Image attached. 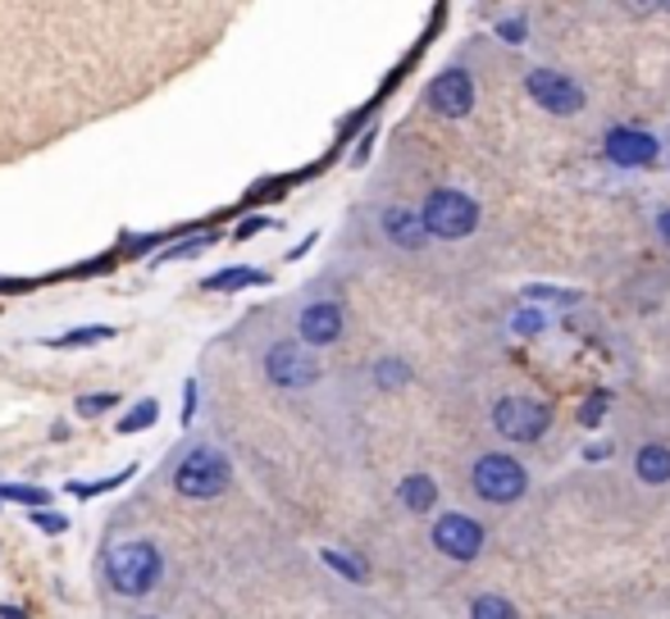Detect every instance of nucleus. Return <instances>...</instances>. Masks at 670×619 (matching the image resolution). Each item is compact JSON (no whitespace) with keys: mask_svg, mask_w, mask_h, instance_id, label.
<instances>
[{"mask_svg":"<svg viewBox=\"0 0 670 619\" xmlns=\"http://www.w3.org/2000/svg\"><path fill=\"white\" fill-rule=\"evenodd\" d=\"M101 578H105V588L115 592V597H151L160 588V578H165V552L156 547L151 537H128V542H115V547L105 552L101 560Z\"/></svg>","mask_w":670,"mask_h":619,"instance_id":"1","label":"nucleus"},{"mask_svg":"<svg viewBox=\"0 0 670 619\" xmlns=\"http://www.w3.org/2000/svg\"><path fill=\"white\" fill-rule=\"evenodd\" d=\"M233 483V460L223 455L214 442H197L192 451H182L174 464V487L188 501H214Z\"/></svg>","mask_w":670,"mask_h":619,"instance_id":"2","label":"nucleus"},{"mask_svg":"<svg viewBox=\"0 0 670 619\" xmlns=\"http://www.w3.org/2000/svg\"><path fill=\"white\" fill-rule=\"evenodd\" d=\"M420 223L429 238H442V242H457V238H470L479 228V206L457 187H438L425 197V210H420Z\"/></svg>","mask_w":670,"mask_h":619,"instance_id":"3","label":"nucleus"},{"mask_svg":"<svg viewBox=\"0 0 670 619\" xmlns=\"http://www.w3.org/2000/svg\"><path fill=\"white\" fill-rule=\"evenodd\" d=\"M470 483H474V492H479L483 501H489V506H511V501L525 496L530 474H525V464H520L515 455L489 451V455H479V460H474Z\"/></svg>","mask_w":670,"mask_h":619,"instance_id":"4","label":"nucleus"},{"mask_svg":"<svg viewBox=\"0 0 670 619\" xmlns=\"http://www.w3.org/2000/svg\"><path fill=\"white\" fill-rule=\"evenodd\" d=\"M260 369L283 392H302V387L320 382V360L306 352V342H274L265 360H260Z\"/></svg>","mask_w":670,"mask_h":619,"instance_id":"5","label":"nucleus"},{"mask_svg":"<svg viewBox=\"0 0 670 619\" xmlns=\"http://www.w3.org/2000/svg\"><path fill=\"white\" fill-rule=\"evenodd\" d=\"M493 423L511 442H538L552 429V406H543L534 397H506L493 406Z\"/></svg>","mask_w":670,"mask_h":619,"instance_id":"6","label":"nucleus"},{"mask_svg":"<svg viewBox=\"0 0 670 619\" xmlns=\"http://www.w3.org/2000/svg\"><path fill=\"white\" fill-rule=\"evenodd\" d=\"M525 92H530L534 105H543L547 114H579V109H584L579 83H570V77L556 73V69H530Z\"/></svg>","mask_w":670,"mask_h":619,"instance_id":"7","label":"nucleus"},{"mask_svg":"<svg viewBox=\"0 0 670 619\" xmlns=\"http://www.w3.org/2000/svg\"><path fill=\"white\" fill-rule=\"evenodd\" d=\"M433 547H438L447 560H474L479 547H483V528H479L470 515H461V511L438 515V520H433Z\"/></svg>","mask_w":670,"mask_h":619,"instance_id":"8","label":"nucleus"},{"mask_svg":"<svg viewBox=\"0 0 670 619\" xmlns=\"http://www.w3.org/2000/svg\"><path fill=\"white\" fill-rule=\"evenodd\" d=\"M429 109L442 114V119H461V114L474 109V77L465 69H442L429 83Z\"/></svg>","mask_w":670,"mask_h":619,"instance_id":"9","label":"nucleus"},{"mask_svg":"<svg viewBox=\"0 0 670 619\" xmlns=\"http://www.w3.org/2000/svg\"><path fill=\"white\" fill-rule=\"evenodd\" d=\"M343 337V305L338 301H311L296 315V342L306 346H333Z\"/></svg>","mask_w":670,"mask_h":619,"instance_id":"10","label":"nucleus"},{"mask_svg":"<svg viewBox=\"0 0 670 619\" xmlns=\"http://www.w3.org/2000/svg\"><path fill=\"white\" fill-rule=\"evenodd\" d=\"M607 160H611V165H625V169L652 165V160H657V137L635 133V128H611V133H607Z\"/></svg>","mask_w":670,"mask_h":619,"instance_id":"11","label":"nucleus"},{"mask_svg":"<svg viewBox=\"0 0 670 619\" xmlns=\"http://www.w3.org/2000/svg\"><path fill=\"white\" fill-rule=\"evenodd\" d=\"M379 228H384V238H388L392 246H401V251H420V246L429 242V232H425L420 214H416V210H401V206L384 210Z\"/></svg>","mask_w":670,"mask_h":619,"instance_id":"12","label":"nucleus"},{"mask_svg":"<svg viewBox=\"0 0 670 619\" xmlns=\"http://www.w3.org/2000/svg\"><path fill=\"white\" fill-rule=\"evenodd\" d=\"M635 474H639L643 483H652V487L670 483V447H666V442H648V447L635 455Z\"/></svg>","mask_w":670,"mask_h":619,"instance_id":"13","label":"nucleus"},{"mask_svg":"<svg viewBox=\"0 0 670 619\" xmlns=\"http://www.w3.org/2000/svg\"><path fill=\"white\" fill-rule=\"evenodd\" d=\"M397 496H401V506H406V511L429 515V511H433V501H438V483H433L429 474H411V479H401Z\"/></svg>","mask_w":670,"mask_h":619,"instance_id":"14","label":"nucleus"},{"mask_svg":"<svg viewBox=\"0 0 670 619\" xmlns=\"http://www.w3.org/2000/svg\"><path fill=\"white\" fill-rule=\"evenodd\" d=\"M270 274L265 269H219V274H210L201 287L206 292H242V287H265Z\"/></svg>","mask_w":670,"mask_h":619,"instance_id":"15","label":"nucleus"},{"mask_svg":"<svg viewBox=\"0 0 670 619\" xmlns=\"http://www.w3.org/2000/svg\"><path fill=\"white\" fill-rule=\"evenodd\" d=\"M115 337H119L115 324H83V328L55 337L51 346H55V352H73V346H96V342H115Z\"/></svg>","mask_w":670,"mask_h":619,"instance_id":"16","label":"nucleus"},{"mask_svg":"<svg viewBox=\"0 0 670 619\" xmlns=\"http://www.w3.org/2000/svg\"><path fill=\"white\" fill-rule=\"evenodd\" d=\"M160 419V401L156 397H142L124 419H119V433L128 438V433H142V429H151V423Z\"/></svg>","mask_w":670,"mask_h":619,"instance_id":"17","label":"nucleus"},{"mask_svg":"<svg viewBox=\"0 0 670 619\" xmlns=\"http://www.w3.org/2000/svg\"><path fill=\"white\" fill-rule=\"evenodd\" d=\"M0 501H19V506H51L46 487H28V483H0Z\"/></svg>","mask_w":670,"mask_h":619,"instance_id":"18","label":"nucleus"},{"mask_svg":"<svg viewBox=\"0 0 670 619\" xmlns=\"http://www.w3.org/2000/svg\"><path fill=\"white\" fill-rule=\"evenodd\" d=\"M119 406V392H83L78 401H73V410H78V419H96L105 410Z\"/></svg>","mask_w":670,"mask_h":619,"instance_id":"19","label":"nucleus"},{"mask_svg":"<svg viewBox=\"0 0 670 619\" xmlns=\"http://www.w3.org/2000/svg\"><path fill=\"white\" fill-rule=\"evenodd\" d=\"M133 474H137V464H124L119 474H109V479H101V483H69V492H73V496H101V492H109V487H124Z\"/></svg>","mask_w":670,"mask_h":619,"instance_id":"20","label":"nucleus"},{"mask_svg":"<svg viewBox=\"0 0 670 619\" xmlns=\"http://www.w3.org/2000/svg\"><path fill=\"white\" fill-rule=\"evenodd\" d=\"M219 238V232H201V238H192V242H178V246H169V251H160V260L156 264H169V260H188V255H197V251H206L210 242Z\"/></svg>","mask_w":670,"mask_h":619,"instance_id":"21","label":"nucleus"},{"mask_svg":"<svg viewBox=\"0 0 670 619\" xmlns=\"http://www.w3.org/2000/svg\"><path fill=\"white\" fill-rule=\"evenodd\" d=\"M375 378H379V387H401V382H411V369H406V360H379Z\"/></svg>","mask_w":670,"mask_h":619,"instance_id":"22","label":"nucleus"},{"mask_svg":"<svg viewBox=\"0 0 670 619\" xmlns=\"http://www.w3.org/2000/svg\"><path fill=\"white\" fill-rule=\"evenodd\" d=\"M324 565H328V569H338V574H347L352 584H360V578H365V565H360V560H347L343 552H324Z\"/></svg>","mask_w":670,"mask_h":619,"instance_id":"23","label":"nucleus"},{"mask_svg":"<svg viewBox=\"0 0 670 619\" xmlns=\"http://www.w3.org/2000/svg\"><path fill=\"white\" fill-rule=\"evenodd\" d=\"M42 533H64L69 528V515H60V511H46V506H36V515H28Z\"/></svg>","mask_w":670,"mask_h":619,"instance_id":"24","label":"nucleus"},{"mask_svg":"<svg viewBox=\"0 0 670 619\" xmlns=\"http://www.w3.org/2000/svg\"><path fill=\"white\" fill-rule=\"evenodd\" d=\"M607 406H611V397H607V392H593V397L584 401V410H579V419H584V423H588V429H593V423H598V419H603V410H607Z\"/></svg>","mask_w":670,"mask_h":619,"instance_id":"25","label":"nucleus"},{"mask_svg":"<svg viewBox=\"0 0 670 619\" xmlns=\"http://www.w3.org/2000/svg\"><path fill=\"white\" fill-rule=\"evenodd\" d=\"M474 615H479V619H489V615H515V606L502 601V597H479V601H474Z\"/></svg>","mask_w":670,"mask_h":619,"instance_id":"26","label":"nucleus"},{"mask_svg":"<svg viewBox=\"0 0 670 619\" xmlns=\"http://www.w3.org/2000/svg\"><path fill=\"white\" fill-rule=\"evenodd\" d=\"M543 328V315H538V310H520V315H515V333L520 337H534Z\"/></svg>","mask_w":670,"mask_h":619,"instance_id":"27","label":"nucleus"},{"mask_svg":"<svg viewBox=\"0 0 670 619\" xmlns=\"http://www.w3.org/2000/svg\"><path fill=\"white\" fill-rule=\"evenodd\" d=\"M260 228H274V219H265V214H251V219H242V223H238L233 238H238V242H247V238H255Z\"/></svg>","mask_w":670,"mask_h":619,"instance_id":"28","label":"nucleus"},{"mask_svg":"<svg viewBox=\"0 0 670 619\" xmlns=\"http://www.w3.org/2000/svg\"><path fill=\"white\" fill-rule=\"evenodd\" d=\"M192 415H197V378L182 382V423H192Z\"/></svg>","mask_w":670,"mask_h":619,"instance_id":"29","label":"nucleus"},{"mask_svg":"<svg viewBox=\"0 0 670 619\" xmlns=\"http://www.w3.org/2000/svg\"><path fill=\"white\" fill-rule=\"evenodd\" d=\"M498 32H502V36H506V42H520V36H525V28H520V23H515V19H511V23H502V28H498Z\"/></svg>","mask_w":670,"mask_h":619,"instance_id":"30","label":"nucleus"},{"mask_svg":"<svg viewBox=\"0 0 670 619\" xmlns=\"http://www.w3.org/2000/svg\"><path fill=\"white\" fill-rule=\"evenodd\" d=\"M657 232H661V238L670 242V210H661V219H657Z\"/></svg>","mask_w":670,"mask_h":619,"instance_id":"31","label":"nucleus"},{"mask_svg":"<svg viewBox=\"0 0 670 619\" xmlns=\"http://www.w3.org/2000/svg\"><path fill=\"white\" fill-rule=\"evenodd\" d=\"M6 615H10V619H23V610H19V606H0V619H6Z\"/></svg>","mask_w":670,"mask_h":619,"instance_id":"32","label":"nucleus"},{"mask_svg":"<svg viewBox=\"0 0 670 619\" xmlns=\"http://www.w3.org/2000/svg\"><path fill=\"white\" fill-rule=\"evenodd\" d=\"M661 10H670V0H661Z\"/></svg>","mask_w":670,"mask_h":619,"instance_id":"33","label":"nucleus"}]
</instances>
